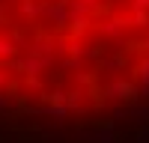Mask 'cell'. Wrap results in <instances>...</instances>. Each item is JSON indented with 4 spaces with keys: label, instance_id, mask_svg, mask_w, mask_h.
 <instances>
[{
    "label": "cell",
    "instance_id": "1",
    "mask_svg": "<svg viewBox=\"0 0 149 143\" xmlns=\"http://www.w3.org/2000/svg\"><path fill=\"white\" fill-rule=\"evenodd\" d=\"M149 95V0H0V104L98 113Z\"/></svg>",
    "mask_w": 149,
    "mask_h": 143
}]
</instances>
